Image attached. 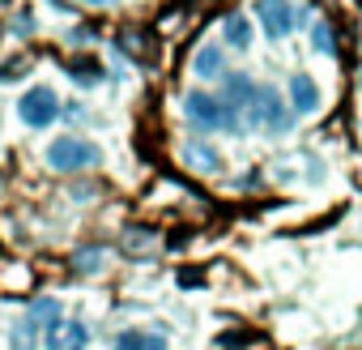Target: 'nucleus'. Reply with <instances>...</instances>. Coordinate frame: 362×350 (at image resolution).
<instances>
[{
	"label": "nucleus",
	"mask_w": 362,
	"mask_h": 350,
	"mask_svg": "<svg viewBox=\"0 0 362 350\" xmlns=\"http://www.w3.org/2000/svg\"><path fill=\"white\" fill-rule=\"evenodd\" d=\"M226 43H235V47H252V22L243 18V13H230L226 18Z\"/></svg>",
	"instance_id": "9b49d317"
},
{
	"label": "nucleus",
	"mask_w": 362,
	"mask_h": 350,
	"mask_svg": "<svg viewBox=\"0 0 362 350\" xmlns=\"http://www.w3.org/2000/svg\"><path fill=\"white\" fill-rule=\"evenodd\" d=\"M103 162V149L86 137H56L47 145V166L52 171H90Z\"/></svg>",
	"instance_id": "f03ea898"
},
{
	"label": "nucleus",
	"mask_w": 362,
	"mask_h": 350,
	"mask_svg": "<svg viewBox=\"0 0 362 350\" xmlns=\"http://www.w3.org/2000/svg\"><path fill=\"white\" fill-rule=\"evenodd\" d=\"M192 69H197L201 77H226V69H222V47H214V43H205V47L197 52V60H192Z\"/></svg>",
	"instance_id": "9d476101"
},
{
	"label": "nucleus",
	"mask_w": 362,
	"mask_h": 350,
	"mask_svg": "<svg viewBox=\"0 0 362 350\" xmlns=\"http://www.w3.org/2000/svg\"><path fill=\"white\" fill-rule=\"evenodd\" d=\"M358 90H362V81H358Z\"/></svg>",
	"instance_id": "2eb2a0df"
},
{
	"label": "nucleus",
	"mask_w": 362,
	"mask_h": 350,
	"mask_svg": "<svg viewBox=\"0 0 362 350\" xmlns=\"http://www.w3.org/2000/svg\"><path fill=\"white\" fill-rule=\"evenodd\" d=\"M115 350H170V346H166V337H158V333H136V329H128V333H119Z\"/></svg>",
	"instance_id": "1a4fd4ad"
},
{
	"label": "nucleus",
	"mask_w": 362,
	"mask_h": 350,
	"mask_svg": "<svg viewBox=\"0 0 362 350\" xmlns=\"http://www.w3.org/2000/svg\"><path fill=\"white\" fill-rule=\"evenodd\" d=\"M184 111L192 115V124H201V128H209V132H239L243 128V120H239V111L222 98V94H188L184 98Z\"/></svg>",
	"instance_id": "f257e3e1"
},
{
	"label": "nucleus",
	"mask_w": 362,
	"mask_h": 350,
	"mask_svg": "<svg viewBox=\"0 0 362 350\" xmlns=\"http://www.w3.org/2000/svg\"><path fill=\"white\" fill-rule=\"evenodd\" d=\"M311 47H315L320 56H332V52H337V43H332V30H328L324 22H320V26L311 30Z\"/></svg>",
	"instance_id": "ddd939ff"
},
{
	"label": "nucleus",
	"mask_w": 362,
	"mask_h": 350,
	"mask_svg": "<svg viewBox=\"0 0 362 350\" xmlns=\"http://www.w3.org/2000/svg\"><path fill=\"white\" fill-rule=\"evenodd\" d=\"M73 265H77V269H86V273H94V269L103 265V252H94V248H86V252H77V256H73Z\"/></svg>",
	"instance_id": "4468645a"
},
{
	"label": "nucleus",
	"mask_w": 362,
	"mask_h": 350,
	"mask_svg": "<svg viewBox=\"0 0 362 350\" xmlns=\"http://www.w3.org/2000/svg\"><path fill=\"white\" fill-rule=\"evenodd\" d=\"M184 162H188L192 171H218V166H222V154L209 149L205 141H188V145H184Z\"/></svg>",
	"instance_id": "6e6552de"
},
{
	"label": "nucleus",
	"mask_w": 362,
	"mask_h": 350,
	"mask_svg": "<svg viewBox=\"0 0 362 350\" xmlns=\"http://www.w3.org/2000/svg\"><path fill=\"white\" fill-rule=\"evenodd\" d=\"M256 18L264 22V35L277 43V39H286V35L294 30L298 9H294V5H256Z\"/></svg>",
	"instance_id": "39448f33"
},
{
	"label": "nucleus",
	"mask_w": 362,
	"mask_h": 350,
	"mask_svg": "<svg viewBox=\"0 0 362 350\" xmlns=\"http://www.w3.org/2000/svg\"><path fill=\"white\" fill-rule=\"evenodd\" d=\"M47 350H86L90 346V329L81 320H60L56 329H47Z\"/></svg>",
	"instance_id": "423d86ee"
},
{
	"label": "nucleus",
	"mask_w": 362,
	"mask_h": 350,
	"mask_svg": "<svg viewBox=\"0 0 362 350\" xmlns=\"http://www.w3.org/2000/svg\"><path fill=\"white\" fill-rule=\"evenodd\" d=\"M239 120L252 124V128H264V132H290V111L277 98V90H269V86H256V94H252V103Z\"/></svg>",
	"instance_id": "7ed1b4c3"
},
{
	"label": "nucleus",
	"mask_w": 362,
	"mask_h": 350,
	"mask_svg": "<svg viewBox=\"0 0 362 350\" xmlns=\"http://www.w3.org/2000/svg\"><path fill=\"white\" fill-rule=\"evenodd\" d=\"M18 115L26 128H52L56 115H60V98L52 86H30L22 98H18Z\"/></svg>",
	"instance_id": "20e7f679"
},
{
	"label": "nucleus",
	"mask_w": 362,
	"mask_h": 350,
	"mask_svg": "<svg viewBox=\"0 0 362 350\" xmlns=\"http://www.w3.org/2000/svg\"><path fill=\"white\" fill-rule=\"evenodd\" d=\"M290 103H294V111H298V115L320 111V86H315L307 73H294V77H290Z\"/></svg>",
	"instance_id": "0eeeda50"
},
{
	"label": "nucleus",
	"mask_w": 362,
	"mask_h": 350,
	"mask_svg": "<svg viewBox=\"0 0 362 350\" xmlns=\"http://www.w3.org/2000/svg\"><path fill=\"white\" fill-rule=\"evenodd\" d=\"M56 316H60V303H56V299H35V303H30V320H35V324L56 329V324H60Z\"/></svg>",
	"instance_id": "f8f14e48"
}]
</instances>
